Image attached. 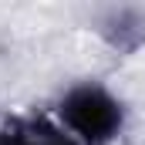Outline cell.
I'll return each mask as SVG.
<instances>
[{
  "instance_id": "1",
  "label": "cell",
  "mask_w": 145,
  "mask_h": 145,
  "mask_svg": "<svg viewBox=\"0 0 145 145\" xmlns=\"http://www.w3.org/2000/svg\"><path fill=\"white\" fill-rule=\"evenodd\" d=\"M61 111H64V121L74 132L84 142H95V145L108 142L118 132V121H121L118 105L105 91H98V88H78L74 95H68V101H64Z\"/></svg>"
},
{
  "instance_id": "2",
  "label": "cell",
  "mask_w": 145,
  "mask_h": 145,
  "mask_svg": "<svg viewBox=\"0 0 145 145\" xmlns=\"http://www.w3.org/2000/svg\"><path fill=\"white\" fill-rule=\"evenodd\" d=\"M0 145H71V142L47 125H14L0 132Z\"/></svg>"
}]
</instances>
